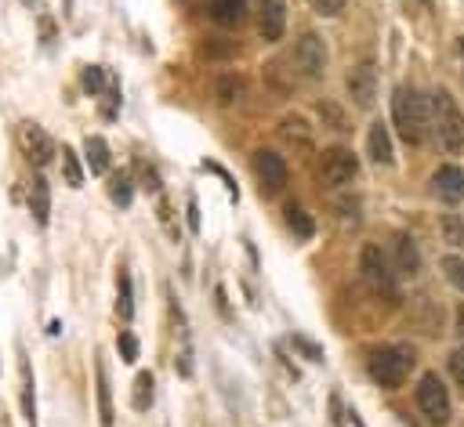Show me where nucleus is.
Listing matches in <instances>:
<instances>
[{"mask_svg":"<svg viewBox=\"0 0 464 427\" xmlns=\"http://www.w3.org/2000/svg\"><path fill=\"white\" fill-rule=\"evenodd\" d=\"M392 120H396V130L406 146H421L428 138V127H432V116H428V102L417 94L413 87H396L392 94Z\"/></svg>","mask_w":464,"mask_h":427,"instance_id":"obj_1","label":"nucleus"},{"mask_svg":"<svg viewBox=\"0 0 464 427\" xmlns=\"http://www.w3.org/2000/svg\"><path fill=\"white\" fill-rule=\"evenodd\" d=\"M413 362H417V359H413L410 348H403V344H388V348H378L374 355H370L366 369H370V376H374V381H378L381 388L396 391V388L406 384V376H410Z\"/></svg>","mask_w":464,"mask_h":427,"instance_id":"obj_2","label":"nucleus"},{"mask_svg":"<svg viewBox=\"0 0 464 427\" xmlns=\"http://www.w3.org/2000/svg\"><path fill=\"white\" fill-rule=\"evenodd\" d=\"M359 275H363L366 290L374 294V297H381L385 304H399V287H396V275H392L381 247H374V243L363 247V254H359Z\"/></svg>","mask_w":464,"mask_h":427,"instance_id":"obj_3","label":"nucleus"},{"mask_svg":"<svg viewBox=\"0 0 464 427\" xmlns=\"http://www.w3.org/2000/svg\"><path fill=\"white\" fill-rule=\"evenodd\" d=\"M432 127L439 134V146L450 156L464 149V116H460L457 102L450 99V91H436L432 94Z\"/></svg>","mask_w":464,"mask_h":427,"instance_id":"obj_4","label":"nucleus"},{"mask_svg":"<svg viewBox=\"0 0 464 427\" xmlns=\"http://www.w3.org/2000/svg\"><path fill=\"white\" fill-rule=\"evenodd\" d=\"M417 406L428 416V423H436V427L450 423V395H446V384L439 381V373H425L417 381Z\"/></svg>","mask_w":464,"mask_h":427,"instance_id":"obj_5","label":"nucleus"},{"mask_svg":"<svg viewBox=\"0 0 464 427\" xmlns=\"http://www.w3.org/2000/svg\"><path fill=\"white\" fill-rule=\"evenodd\" d=\"M359 174V160H356V153L352 149H327L323 153V160H319V181L327 185V188H341V185H348L352 178Z\"/></svg>","mask_w":464,"mask_h":427,"instance_id":"obj_6","label":"nucleus"},{"mask_svg":"<svg viewBox=\"0 0 464 427\" xmlns=\"http://www.w3.org/2000/svg\"><path fill=\"white\" fill-rule=\"evenodd\" d=\"M251 163H254V178L261 185V193L265 196H280L284 185H287V163H284V156H276L272 149H258Z\"/></svg>","mask_w":464,"mask_h":427,"instance_id":"obj_7","label":"nucleus"},{"mask_svg":"<svg viewBox=\"0 0 464 427\" xmlns=\"http://www.w3.org/2000/svg\"><path fill=\"white\" fill-rule=\"evenodd\" d=\"M294 66L305 80H319L323 69H327V47L316 33H305L298 43H294Z\"/></svg>","mask_w":464,"mask_h":427,"instance_id":"obj_8","label":"nucleus"},{"mask_svg":"<svg viewBox=\"0 0 464 427\" xmlns=\"http://www.w3.org/2000/svg\"><path fill=\"white\" fill-rule=\"evenodd\" d=\"M258 4V29L268 43H276L287 29V4L284 0H254Z\"/></svg>","mask_w":464,"mask_h":427,"instance_id":"obj_9","label":"nucleus"},{"mask_svg":"<svg viewBox=\"0 0 464 427\" xmlns=\"http://www.w3.org/2000/svg\"><path fill=\"white\" fill-rule=\"evenodd\" d=\"M348 94H352V102L359 109L374 106V99H378V73H374V66H370V62H363V66H356L348 73Z\"/></svg>","mask_w":464,"mask_h":427,"instance_id":"obj_10","label":"nucleus"},{"mask_svg":"<svg viewBox=\"0 0 464 427\" xmlns=\"http://www.w3.org/2000/svg\"><path fill=\"white\" fill-rule=\"evenodd\" d=\"M19 141H22V149H26V156L36 163V167H44L52 156H55V141L44 134L36 123H22V130H19Z\"/></svg>","mask_w":464,"mask_h":427,"instance_id":"obj_11","label":"nucleus"},{"mask_svg":"<svg viewBox=\"0 0 464 427\" xmlns=\"http://www.w3.org/2000/svg\"><path fill=\"white\" fill-rule=\"evenodd\" d=\"M432 188H436V196L443 200V203H460L464 200V170L460 167H439L436 170V178H432Z\"/></svg>","mask_w":464,"mask_h":427,"instance_id":"obj_12","label":"nucleus"},{"mask_svg":"<svg viewBox=\"0 0 464 427\" xmlns=\"http://www.w3.org/2000/svg\"><path fill=\"white\" fill-rule=\"evenodd\" d=\"M366 149H370V160L374 163H392L396 160V153H392V134H388V127L385 123H374L370 127V134H366Z\"/></svg>","mask_w":464,"mask_h":427,"instance_id":"obj_13","label":"nucleus"},{"mask_svg":"<svg viewBox=\"0 0 464 427\" xmlns=\"http://www.w3.org/2000/svg\"><path fill=\"white\" fill-rule=\"evenodd\" d=\"M29 214L36 225H48V217H52V188L44 178H33V185H29Z\"/></svg>","mask_w":464,"mask_h":427,"instance_id":"obj_14","label":"nucleus"},{"mask_svg":"<svg viewBox=\"0 0 464 427\" xmlns=\"http://www.w3.org/2000/svg\"><path fill=\"white\" fill-rule=\"evenodd\" d=\"M211 19L218 26H244L247 19V0H211Z\"/></svg>","mask_w":464,"mask_h":427,"instance_id":"obj_15","label":"nucleus"},{"mask_svg":"<svg viewBox=\"0 0 464 427\" xmlns=\"http://www.w3.org/2000/svg\"><path fill=\"white\" fill-rule=\"evenodd\" d=\"M84 160H87L91 174H106V170H109V146H106V138L91 134V138L84 141Z\"/></svg>","mask_w":464,"mask_h":427,"instance_id":"obj_16","label":"nucleus"},{"mask_svg":"<svg viewBox=\"0 0 464 427\" xmlns=\"http://www.w3.org/2000/svg\"><path fill=\"white\" fill-rule=\"evenodd\" d=\"M396 257H399L403 275H417V268H421V257H417V247L410 235H396Z\"/></svg>","mask_w":464,"mask_h":427,"instance_id":"obj_17","label":"nucleus"},{"mask_svg":"<svg viewBox=\"0 0 464 427\" xmlns=\"http://www.w3.org/2000/svg\"><path fill=\"white\" fill-rule=\"evenodd\" d=\"M153 388H156V381H153V373H138V376H134V391H131V406H134L138 413H146V409L153 406Z\"/></svg>","mask_w":464,"mask_h":427,"instance_id":"obj_18","label":"nucleus"},{"mask_svg":"<svg viewBox=\"0 0 464 427\" xmlns=\"http://www.w3.org/2000/svg\"><path fill=\"white\" fill-rule=\"evenodd\" d=\"M19 376H22V413H26V423L36 427V402H33V376H29V362L22 355L19 362Z\"/></svg>","mask_w":464,"mask_h":427,"instance_id":"obj_19","label":"nucleus"},{"mask_svg":"<svg viewBox=\"0 0 464 427\" xmlns=\"http://www.w3.org/2000/svg\"><path fill=\"white\" fill-rule=\"evenodd\" d=\"M99 416H102V427H113V399H109V381H106V366L99 362Z\"/></svg>","mask_w":464,"mask_h":427,"instance_id":"obj_20","label":"nucleus"},{"mask_svg":"<svg viewBox=\"0 0 464 427\" xmlns=\"http://www.w3.org/2000/svg\"><path fill=\"white\" fill-rule=\"evenodd\" d=\"M439 228H443V240H446L450 247L464 250V217H460V214H443Z\"/></svg>","mask_w":464,"mask_h":427,"instance_id":"obj_21","label":"nucleus"},{"mask_svg":"<svg viewBox=\"0 0 464 427\" xmlns=\"http://www.w3.org/2000/svg\"><path fill=\"white\" fill-rule=\"evenodd\" d=\"M287 225H291V232L298 235V240H312V232H316V225H312V217L301 210V207H287Z\"/></svg>","mask_w":464,"mask_h":427,"instance_id":"obj_22","label":"nucleus"},{"mask_svg":"<svg viewBox=\"0 0 464 427\" xmlns=\"http://www.w3.org/2000/svg\"><path fill=\"white\" fill-rule=\"evenodd\" d=\"M116 312H120V319H131V315H134V301H131V275H127V272L116 275Z\"/></svg>","mask_w":464,"mask_h":427,"instance_id":"obj_23","label":"nucleus"},{"mask_svg":"<svg viewBox=\"0 0 464 427\" xmlns=\"http://www.w3.org/2000/svg\"><path fill=\"white\" fill-rule=\"evenodd\" d=\"M62 174H66V185L69 188H80L84 185V170H80V160L69 146H62Z\"/></svg>","mask_w":464,"mask_h":427,"instance_id":"obj_24","label":"nucleus"},{"mask_svg":"<svg viewBox=\"0 0 464 427\" xmlns=\"http://www.w3.org/2000/svg\"><path fill=\"white\" fill-rule=\"evenodd\" d=\"M109 196H113V203L131 207V196H134V188H131V174H116V178L109 181Z\"/></svg>","mask_w":464,"mask_h":427,"instance_id":"obj_25","label":"nucleus"},{"mask_svg":"<svg viewBox=\"0 0 464 427\" xmlns=\"http://www.w3.org/2000/svg\"><path fill=\"white\" fill-rule=\"evenodd\" d=\"M443 272H446V279L453 282V287L464 294V257H443Z\"/></svg>","mask_w":464,"mask_h":427,"instance_id":"obj_26","label":"nucleus"},{"mask_svg":"<svg viewBox=\"0 0 464 427\" xmlns=\"http://www.w3.org/2000/svg\"><path fill=\"white\" fill-rule=\"evenodd\" d=\"M102 87H106L102 66H87V69H84V91H87V94H99Z\"/></svg>","mask_w":464,"mask_h":427,"instance_id":"obj_27","label":"nucleus"},{"mask_svg":"<svg viewBox=\"0 0 464 427\" xmlns=\"http://www.w3.org/2000/svg\"><path fill=\"white\" fill-rule=\"evenodd\" d=\"M291 344H294V348H298V352H301V355H305L308 362H323V348H319V344H312L308 337L294 334V337H291Z\"/></svg>","mask_w":464,"mask_h":427,"instance_id":"obj_28","label":"nucleus"},{"mask_svg":"<svg viewBox=\"0 0 464 427\" xmlns=\"http://www.w3.org/2000/svg\"><path fill=\"white\" fill-rule=\"evenodd\" d=\"M116 348H120L124 362H134V359H138V341H134V334H127V329L116 337Z\"/></svg>","mask_w":464,"mask_h":427,"instance_id":"obj_29","label":"nucleus"},{"mask_svg":"<svg viewBox=\"0 0 464 427\" xmlns=\"http://www.w3.org/2000/svg\"><path fill=\"white\" fill-rule=\"evenodd\" d=\"M240 87H244L240 80H232V76H225V80L218 83V99H221V102L228 106V102H232V99H236V94H240Z\"/></svg>","mask_w":464,"mask_h":427,"instance_id":"obj_30","label":"nucleus"},{"mask_svg":"<svg viewBox=\"0 0 464 427\" xmlns=\"http://www.w3.org/2000/svg\"><path fill=\"white\" fill-rule=\"evenodd\" d=\"M450 373H453V381L464 388V348H457V352L450 355Z\"/></svg>","mask_w":464,"mask_h":427,"instance_id":"obj_31","label":"nucleus"},{"mask_svg":"<svg viewBox=\"0 0 464 427\" xmlns=\"http://www.w3.org/2000/svg\"><path fill=\"white\" fill-rule=\"evenodd\" d=\"M312 4H316V8L323 12V15H341L348 0H312Z\"/></svg>","mask_w":464,"mask_h":427,"instance_id":"obj_32","label":"nucleus"},{"mask_svg":"<svg viewBox=\"0 0 464 427\" xmlns=\"http://www.w3.org/2000/svg\"><path fill=\"white\" fill-rule=\"evenodd\" d=\"M189 228L200 232V210H196V200H189Z\"/></svg>","mask_w":464,"mask_h":427,"instance_id":"obj_33","label":"nucleus"},{"mask_svg":"<svg viewBox=\"0 0 464 427\" xmlns=\"http://www.w3.org/2000/svg\"><path fill=\"white\" fill-rule=\"evenodd\" d=\"M406 8H410V12H428L432 0H406Z\"/></svg>","mask_w":464,"mask_h":427,"instance_id":"obj_34","label":"nucleus"},{"mask_svg":"<svg viewBox=\"0 0 464 427\" xmlns=\"http://www.w3.org/2000/svg\"><path fill=\"white\" fill-rule=\"evenodd\" d=\"M457 334H464V304L457 308Z\"/></svg>","mask_w":464,"mask_h":427,"instance_id":"obj_35","label":"nucleus"},{"mask_svg":"<svg viewBox=\"0 0 464 427\" xmlns=\"http://www.w3.org/2000/svg\"><path fill=\"white\" fill-rule=\"evenodd\" d=\"M460 66H464V36H460Z\"/></svg>","mask_w":464,"mask_h":427,"instance_id":"obj_36","label":"nucleus"},{"mask_svg":"<svg viewBox=\"0 0 464 427\" xmlns=\"http://www.w3.org/2000/svg\"><path fill=\"white\" fill-rule=\"evenodd\" d=\"M26 4H29V0H26Z\"/></svg>","mask_w":464,"mask_h":427,"instance_id":"obj_37","label":"nucleus"}]
</instances>
